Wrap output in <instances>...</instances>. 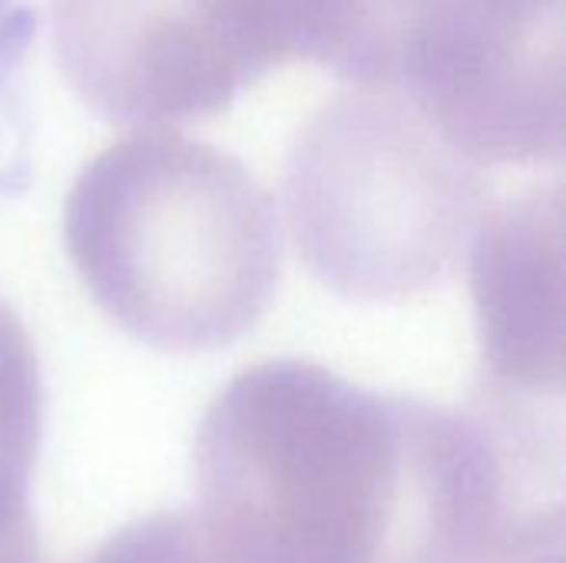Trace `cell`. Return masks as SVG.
Returning <instances> with one entry per match:
<instances>
[{
	"mask_svg": "<svg viewBox=\"0 0 566 563\" xmlns=\"http://www.w3.org/2000/svg\"><path fill=\"white\" fill-rule=\"evenodd\" d=\"M481 163L405 103L348 86L298 129L285 222L305 269L352 302L398 305L438 289L494 209Z\"/></svg>",
	"mask_w": 566,
	"mask_h": 563,
	"instance_id": "cell-3",
	"label": "cell"
},
{
	"mask_svg": "<svg viewBox=\"0 0 566 563\" xmlns=\"http://www.w3.org/2000/svg\"><path fill=\"white\" fill-rule=\"evenodd\" d=\"M471 292L488 402L521 405L564 388V189L494 202L471 242Z\"/></svg>",
	"mask_w": 566,
	"mask_h": 563,
	"instance_id": "cell-6",
	"label": "cell"
},
{
	"mask_svg": "<svg viewBox=\"0 0 566 563\" xmlns=\"http://www.w3.org/2000/svg\"><path fill=\"white\" fill-rule=\"evenodd\" d=\"M358 0H50L70 90L119 126L226 110L285 63H325Z\"/></svg>",
	"mask_w": 566,
	"mask_h": 563,
	"instance_id": "cell-5",
	"label": "cell"
},
{
	"mask_svg": "<svg viewBox=\"0 0 566 563\" xmlns=\"http://www.w3.org/2000/svg\"><path fill=\"white\" fill-rule=\"evenodd\" d=\"M30 30V13L23 0H0V73L13 63Z\"/></svg>",
	"mask_w": 566,
	"mask_h": 563,
	"instance_id": "cell-10",
	"label": "cell"
},
{
	"mask_svg": "<svg viewBox=\"0 0 566 563\" xmlns=\"http://www.w3.org/2000/svg\"><path fill=\"white\" fill-rule=\"evenodd\" d=\"M0 563H46L30 508H0Z\"/></svg>",
	"mask_w": 566,
	"mask_h": 563,
	"instance_id": "cell-9",
	"label": "cell"
},
{
	"mask_svg": "<svg viewBox=\"0 0 566 563\" xmlns=\"http://www.w3.org/2000/svg\"><path fill=\"white\" fill-rule=\"evenodd\" d=\"M63 239L99 312L169 355L239 342L282 275L279 212L262 183L219 146L166 129L116 139L83 166Z\"/></svg>",
	"mask_w": 566,
	"mask_h": 563,
	"instance_id": "cell-2",
	"label": "cell"
},
{
	"mask_svg": "<svg viewBox=\"0 0 566 563\" xmlns=\"http://www.w3.org/2000/svg\"><path fill=\"white\" fill-rule=\"evenodd\" d=\"M86 563H232L196 511H159L103 541Z\"/></svg>",
	"mask_w": 566,
	"mask_h": 563,
	"instance_id": "cell-8",
	"label": "cell"
},
{
	"mask_svg": "<svg viewBox=\"0 0 566 563\" xmlns=\"http://www.w3.org/2000/svg\"><path fill=\"white\" fill-rule=\"evenodd\" d=\"M560 455L521 408L365 392L279 358L196 435L199 521L232 563H514L560 551Z\"/></svg>",
	"mask_w": 566,
	"mask_h": 563,
	"instance_id": "cell-1",
	"label": "cell"
},
{
	"mask_svg": "<svg viewBox=\"0 0 566 563\" xmlns=\"http://www.w3.org/2000/svg\"><path fill=\"white\" fill-rule=\"evenodd\" d=\"M40 365L20 319L0 302V478L23 471L40 448Z\"/></svg>",
	"mask_w": 566,
	"mask_h": 563,
	"instance_id": "cell-7",
	"label": "cell"
},
{
	"mask_svg": "<svg viewBox=\"0 0 566 563\" xmlns=\"http://www.w3.org/2000/svg\"><path fill=\"white\" fill-rule=\"evenodd\" d=\"M564 20V0H358L332 70L481 166H557Z\"/></svg>",
	"mask_w": 566,
	"mask_h": 563,
	"instance_id": "cell-4",
	"label": "cell"
},
{
	"mask_svg": "<svg viewBox=\"0 0 566 563\" xmlns=\"http://www.w3.org/2000/svg\"><path fill=\"white\" fill-rule=\"evenodd\" d=\"M514 563H560V551H551V554H534V557H524V561Z\"/></svg>",
	"mask_w": 566,
	"mask_h": 563,
	"instance_id": "cell-11",
	"label": "cell"
}]
</instances>
